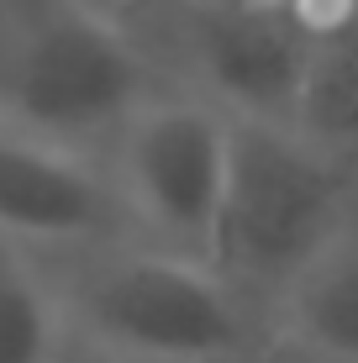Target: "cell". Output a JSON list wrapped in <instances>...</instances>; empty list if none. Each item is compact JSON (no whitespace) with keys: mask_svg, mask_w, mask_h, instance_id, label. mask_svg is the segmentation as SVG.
<instances>
[{"mask_svg":"<svg viewBox=\"0 0 358 363\" xmlns=\"http://www.w3.org/2000/svg\"><path fill=\"white\" fill-rule=\"evenodd\" d=\"M353 169L290 127L232 121L227 190L211 237V274L237 295H290L295 279L337 242Z\"/></svg>","mask_w":358,"mask_h":363,"instance_id":"6da1fadb","label":"cell"},{"mask_svg":"<svg viewBox=\"0 0 358 363\" xmlns=\"http://www.w3.org/2000/svg\"><path fill=\"white\" fill-rule=\"evenodd\" d=\"M58 311L116 363H227L248 342L242 295L206 264L158 247L95 253Z\"/></svg>","mask_w":358,"mask_h":363,"instance_id":"7a4b0ae2","label":"cell"},{"mask_svg":"<svg viewBox=\"0 0 358 363\" xmlns=\"http://www.w3.org/2000/svg\"><path fill=\"white\" fill-rule=\"evenodd\" d=\"M142 90L147 74L132 43L74 0H53L43 16L21 21L16 58L6 64V116L16 132L79 153L90 137L127 132L147 106Z\"/></svg>","mask_w":358,"mask_h":363,"instance_id":"3957f363","label":"cell"},{"mask_svg":"<svg viewBox=\"0 0 358 363\" xmlns=\"http://www.w3.org/2000/svg\"><path fill=\"white\" fill-rule=\"evenodd\" d=\"M232 116L201 100H147L121 132V206L158 253L211 269V237L227 190Z\"/></svg>","mask_w":358,"mask_h":363,"instance_id":"277c9868","label":"cell"},{"mask_svg":"<svg viewBox=\"0 0 358 363\" xmlns=\"http://www.w3.org/2000/svg\"><path fill=\"white\" fill-rule=\"evenodd\" d=\"M332 0H195L190 58L232 121L290 127Z\"/></svg>","mask_w":358,"mask_h":363,"instance_id":"5b68a950","label":"cell"},{"mask_svg":"<svg viewBox=\"0 0 358 363\" xmlns=\"http://www.w3.org/2000/svg\"><path fill=\"white\" fill-rule=\"evenodd\" d=\"M121 221V195L79 153L0 127V237L6 242H90Z\"/></svg>","mask_w":358,"mask_h":363,"instance_id":"8992f818","label":"cell"},{"mask_svg":"<svg viewBox=\"0 0 358 363\" xmlns=\"http://www.w3.org/2000/svg\"><path fill=\"white\" fill-rule=\"evenodd\" d=\"M290 132L353 169L358 158V0H332L316 16V43H311V64H306Z\"/></svg>","mask_w":358,"mask_h":363,"instance_id":"52a82bcc","label":"cell"},{"mask_svg":"<svg viewBox=\"0 0 358 363\" xmlns=\"http://www.w3.org/2000/svg\"><path fill=\"white\" fill-rule=\"evenodd\" d=\"M285 342L327 363H358V232L337 242L285 295Z\"/></svg>","mask_w":358,"mask_h":363,"instance_id":"ba28073f","label":"cell"},{"mask_svg":"<svg viewBox=\"0 0 358 363\" xmlns=\"http://www.w3.org/2000/svg\"><path fill=\"white\" fill-rule=\"evenodd\" d=\"M64 311L16 242L0 237V363H58Z\"/></svg>","mask_w":358,"mask_h":363,"instance_id":"9c48e42d","label":"cell"},{"mask_svg":"<svg viewBox=\"0 0 358 363\" xmlns=\"http://www.w3.org/2000/svg\"><path fill=\"white\" fill-rule=\"evenodd\" d=\"M253 363H327V358L306 353V347H295V342H279L274 353H264V358H253Z\"/></svg>","mask_w":358,"mask_h":363,"instance_id":"30bf717a","label":"cell"},{"mask_svg":"<svg viewBox=\"0 0 358 363\" xmlns=\"http://www.w3.org/2000/svg\"><path fill=\"white\" fill-rule=\"evenodd\" d=\"M0 6H6L16 21H32V16H43V11L53 6V0H0Z\"/></svg>","mask_w":358,"mask_h":363,"instance_id":"8fae6325","label":"cell"},{"mask_svg":"<svg viewBox=\"0 0 358 363\" xmlns=\"http://www.w3.org/2000/svg\"><path fill=\"white\" fill-rule=\"evenodd\" d=\"M353 174H358V158H353Z\"/></svg>","mask_w":358,"mask_h":363,"instance_id":"7c38bea8","label":"cell"}]
</instances>
